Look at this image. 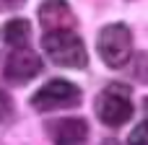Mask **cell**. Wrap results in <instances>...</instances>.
Wrapping results in <instances>:
<instances>
[{"label": "cell", "mask_w": 148, "mask_h": 145, "mask_svg": "<svg viewBox=\"0 0 148 145\" xmlns=\"http://www.w3.org/2000/svg\"><path fill=\"white\" fill-rule=\"evenodd\" d=\"M39 21L44 26V34L55 31H73L75 29V16L65 0H44L39 8Z\"/></svg>", "instance_id": "cell-6"}, {"label": "cell", "mask_w": 148, "mask_h": 145, "mask_svg": "<svg viewBox=\"0 0 148 145\" xmlns=\"http://www.w3.org/2000/svg\"><path fill=\"white\" fill-rule=\"evenodd\" d=\"M101 145H120V143H117V140H104Z\"/></svg>", "instance_id": "cell-11"}, {"label": "cell", "mask_w": 148, "mask_h": 145, "mask_svg": "<svg viewBox=\"0 0 148 145\" xmlns=\"http://www.w3.org/2000/svg\"><path fill=\"white\" fill-rule=\"evenodd\" d=\"M96 49H99V57L109 67L127 65V60L133 54V34H130V29L125 23H109V26H104L99 31Z\"/></svg>", "instance_id": "cell-2"}, {"label": "cell", "mask_w": 148, "mask_h": 145, "mask_svg": "<svg viewBox=\"0 0 148 145\" xmlns=\"http://www.w3.org/2000/svg\"><path fill=\"white\" fill-rule=\"evenodd\" d=\"M146 109H148V99H146Z\"/></svg>", "instance_id": "cell-12"}, {"label": "cell", "mask_w": 148, "mask_h": 145, "mask_svg": "<svg viewBox=\"0 0 148 145\" xmlns=\"http://www.w3.org/2000/svg\"><path fill=\"white\" fill-rule=\"evenodd\" d=\"M42 49L44 54L60 65V67H86L88 62V52L83 39L75 31H55V34H44L42 36Z\"/></svg>", "instance_id": "cell-1"}, {"label": "cell", "mask_w": 148, "mask_h": 145, "mask_svg": "<svg viewBox=\"0 0 148 145\" xmlns=\"http://www.w3.org/2000/svg\"><path fill=\"white\" fill-rule=\"evenodd\" d=\"M81 104V88L70 80L55 78L49 83H44L34 96H31V106L36 112H57V109H73Z\"/></svg>", "instance_id": "cell-3"}, {"label": "cell", "mask_w": 148, "mask_h": 145, "mask_svg": "<svg viewBox=\"0 0 148 145\" xmlns=\"http://www.w3.org/2000/svg\"><path fill=\"white\" fill-rule=\"evenodd\" d=\"M29 36H31V26H29L26 18H10L3 26V31H0V39L8 47H13V49H21L29 42Z\"/></svg>", "instance_id": "cell-8"}, {"label": "cell", "mask_w": 148, "mask_h": 145, "mask_svg": "<svg viewBox=\"0 0 148 145\" xmlns=\"http://www.w3.org/2000/svg\"><path fill=\"white\" fill-rule=\"evenodd\" d=\"M10 119H13V101L5 91H0V125L10 122Z\"/></svg>", "instance_id": "cell-10"}, {"label": "cell", "mask_w": 148, "mask_h": 145, "mask_svg": "<svg viewBox=\"0 0 148 145\" xmlns=\"http://www.w3.org/2000/svg\"><path fill=\"white\" fill-rule=\"evenodd\" d=\"M96 117L107 127H122L133 117L130 96L122 86H109L96 96Z\"/></svg>", "instance_id": "cell-4"}, {"label": "cell", "mask_w": 148, "mask_h": 145, "mask_svg": "<svg viewBox=\"0 0 148 145\" xmlns=\"http://www.w3.org/2000/svg\"><path fill=\"white\" fill-rule=\"evenodd\" d=\"M39 70H42V57L36 52L21 47L8 54L3 73H5V80H10V83H29L31 78L39 75Z\"/></svg>", "instance_id": "cell-5"}, {"label": "cell", "mask_w": 148, "mask_h": 145, "mask_svg": "<svg viewBox=\"0 0 148 145\" xmlns=\"http://www.w3.org/2000/svg\"><path fill=\"white\" fill-rule=\"evenodd\" d=\"M47 132L55 145H83L88 140V125L86 119H78V117L52 119L47 122Z\"/></svg>", "instance_id": "cell-7"}, {"label": "cell", "mask_w": 148, "mask_h": 145, "mask_svg": "<svg viewBox=\"0 0 148 145\" xmlns=\"http://www.w3.org/2000/svg\"><path fill=\"white\" fill-rule=\"evenodd\" d=\"M127 145H148V122H140V125L130 132Z\"/></svg>", "instance_id": "cell-9"}]
</instances>
